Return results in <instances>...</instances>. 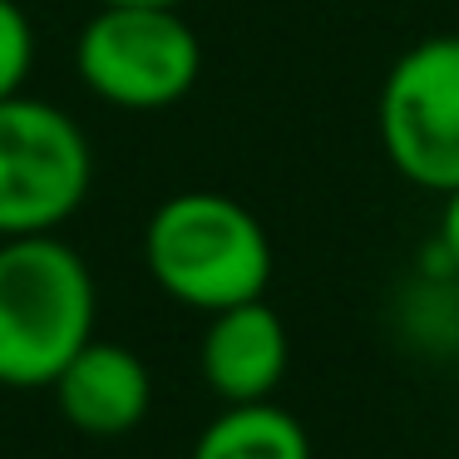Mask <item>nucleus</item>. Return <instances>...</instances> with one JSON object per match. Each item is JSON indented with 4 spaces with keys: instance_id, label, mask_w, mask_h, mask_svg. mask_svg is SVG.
<instances>
[{
    "instance_id": "nucleus-5",
    "label": "nucleus",
    "mask_w": 459,
    "mask_h": 459,
    "mask_svg": "<svg viewBox=\"0 0 459 459\" xmlns=\"http://www.w3.org/2000/svg\"><path fill=\"white\" fill-rule=\"evenodd\" d=\"M376 129L405 183L439 198L459 188V35H429L390 65Z\"/></svg>"
},
{
    "instance_id": "nucleus-3",
    "label": "nucleus",
    "mask_w": 459,
    "mask_h": 459,
    "mask_svg": "<svg viewBox=\"0 0 459 459\" xmlns=\"http://www.w3.org/2000/svg\"><path fill=\"white\" fill-rule=\"evenodd\" d=\"M74 70L94 100L153 114L193 94L203 45L178 5H100L74 40Z\"/></svg>"
},
{
    "instance_id": "nucleus-4",
    "label": "nucleus",
    "mask_w": 459,
    "mask_h": 459,
    "mask_svg": "<svg viewBox=\"0 0 459 459\" xmlns=\"http://www.w3.org/2000/svg\"><path fill=\"white\" fill-rule=\"evenodd\" d=\"M94 149L60 104L11 94L0 100V238L60 232L84 208Z\"/></svg>"
},
{
    "instance_id": "nucleus-12",
    "label": "nucleus",
    "mask_w": 459,
    "mask_h": 459,
    "mask_svg": "<svg viewBox=\"0 0 459 459\" xmlns=\"http://www.w3.org/2000/svg\"><path fill=\"white\" fill-rule=\"evenodd\" d=\"M100 5H183V0H100Z\"/></svg>"
},
{
    "instance_id": "nucleus-2",
    "label": "nucleus",
    "mask_w": 459,
    "mask_h": 459,
    "mask_svg": "<svg viewBox=\"0 0 459 459\" xmlns=\"http://www.w3.org/2000/svg\"><path fill=\"white\" fill-rule=\"evenodd\" d=\"M143 267L163 297L193 311L252 301L272 281V238L228 193L188 188L163 198L143 228Z\"/></svg>"
},
{
    "instance_id": "nucleus-7",
    "label": "nucleus",
    "mask_w": 459,
    "mask_h": 459,
    "mask_svg": "<svg viewBox=\"0 0 459 459\" xmlns=\"http://www.w3.org/2000/svg\"><path fill=\"white\" fill-rule=\"evenodd\" d=\"M55 405L70 429L90 439H119L143 425L153 405V376L129 346L94 336L70 366L55 376Z\"/></svg>"
},
{
    "instance_id": "nucleus-1",
    "label": "nucleus",
    "mask_w": 459,
    "mask_h": 459,
    "mask_svg": "<svg viewBox=\"0 0 459 459\" xmlns=\"http://www.w3.org/2000/svg\"><path fill=\"white\" fill-rule=\"evenodd\" d=\"M90 262L60 238H0V385L40 390L94 341Z\"/></svg>"
},
{
    "instance_id": "nucleus-8",
    "label": "nucleus",
    "mask_w": 459,
    "mask_h": 459,
    "mask_svg": "<svg viewBox=\"0 0 459 459\" xmlns=\"http://www.w3.org/2000/svg\"><path fill=\"white\" fill-rule=\"evenodd\" d=\"M188 459H311V435L291 410L247 400L212 415Z\"/></svg>"
},
{
    "instance_id": "nucleus-11",
    "label": "nucleus",
    "mask_w": 459,
    "mask_h": 459,
    "mask_svg": "<svg viewBox=\"0 0 459 459\" xmlns=\"http://www.w3.org/2000/svg\"><path fill=\"white\" fill-rule=\"evenodd\" d=\"M439 252L449 257V267L459 272V188L445 193V212H439V232H435Z\"/></svg>"
},
{
    "instance_id": "nucleus-9",
    "label": "nucleus",
    "mask_w": 459,
    "mask_h": 459,
    "mask_svg": "<svg viewBox=\"0 0 459 459\" xmlns=\"http://www.w3.org/2000/svg\"><path fill=\"white\" fill-rule=\"evenodd\" d=\"M459 277H420L415 297L405 301V331L435 356L459 351Z\"/></svg>"
},
{
    "instance_id": "nucleus-6",
    "label": "nucleus",
    "mask_w": 459,
    "mask_h": 459,
    "mask_svg": "<svg viewBox=\"0 0 459 459\" xmlns=\"http://www.w3.org/2000/svg\"><path fill=\"white\" fill-rule=\"evenodd\" d=\"M291 360V341L281 316L262 297L222 307L208 316L198 346V366L208 390L222 405H247V400H272V390L281 385Z\"/></svg>"
},
{
    "instance_id": "nucleus-10",
    "label": "nucleus",
    "mask_w": 459,
    "mask_h": 459,
    "mask_svg": "<svg viewBox=\"0 0 459 459\" xmlns=\"http://www.w3.org/2000/svg\"><path fill=\"white\" fill-rule=\"evenodd\" d=\"M35 70V30L21 0H0V100L25 90Z\"/></svg>"
}]
</instances>
